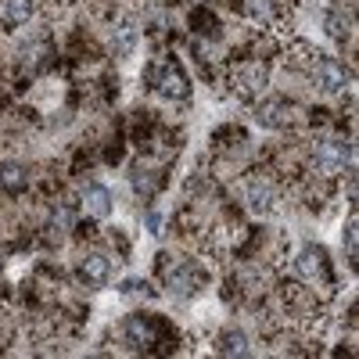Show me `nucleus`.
Masks as SVG:
<instances>
[{
  "instance_id": "nucleus-1",
  "label": "nucleus",
  "mask_w": 359,
  "mask_h": 359,
  "mask_svg": "<svg viewBox=\"0 0 359 359\" xmlns=\"http://www.w3.org/2000/svg\"><path fill=\"white\" fill-rule=\"evenodd\" d=\"M123 334L133 348L140 352H158V348H172L169 345V323L155 313H133L123 323Z\"/></svg>"
},
{
  "instance_id": "nucleus-2",
  "label": "nucleus",
  "mask_w": 359,
  "mask_h": 359,
  "mask_svg": "<svg viewBox=\"0 0 359 359\" xmlns=\"http://www.w3.org/2000/svg\"><path fill=\"white\" fill-rule=\"evenodd\" d=\"M144 79L151 90H158V94L165 101H184L191 94V83L184 76V69H180L176 62H155V65H147L144 69Z\"/></svg>"
},
{
  "instance_id": "nucleus-3",
  "label": "nucleus",
  "mask_w": 359,
  "mask_h": 359,
  "mask_svg": "<svg viewBox=\"0 0 359 359\" xmlns=\"http://www.w3.org/2000/svg\"><path fill=\"white\" fill-rule=\"evenodd\" d=\"M205 287V266L198 259H184L176 262L169 273H165V291L172 298H194Z\"/></svg>"
},
{
  "instance_id": "nucleus-4",
  "label": "nucleus",
  "mask_w": 359,
  "mask_h": 359,
  "mask_svg": "<svg viewBox=\"0 0 359 359\" xmlns=\"http://www.w3.org/2000/svg\"><path fill=\"white\" fill-rule=\"evenodd\" d=\"M294 269L302 273L309 284H327L331 287L334 284V273H331V259H327V252L320 245H306L302 252H298L294 259Z\"/></svg>"
},
{
  "instance_id": "nucleus-5",
  "label": "nucleus",
  "mask_w": 359,
  "mask_h": 359,
  "mask_svg": "<svg viewBox=\"0 0 359 359\" xmlns=\"http://www.w3.org/2000/svg\"><path fill=\"white\" fill-rule=\"evenodd\" d=\"M316 169L327 176H338L352 169V144L348 140H323L316 144Z\"/></svg>"
},
{
  "instance_id": "nucleus-6",
  "label": "nucleus",
  "mask_w": 359,
  "mask_h": 359,
  "mask_svg": "<svg viewBox=\"0 0 359 359\" xmlns=\"http://www.w3.org/2000/svg\"><path fill=\"white\" fill-rule=\"evenodd\" d=\"M313 76H316V86L323 90V94H341V90L348 86V72H345V65L338 62V57H327V54H316Z\"/></svg>"
},
{
  "instance_id": "nucleus-7",
  "label": "nucleus",
  "mask_w": 359,
  "mask_h": 359,
  "mask_svg": "<svg viewBox=\"0 0 359 359\" xmlns=\"http://www.w3.org/2000/svg\"><path fill=\"white\" fill-rule=\"evenodd\" d=\"M245 205H248V212H255V216H269L277 208V187L269 184V180H248Z\"/></svg>"
},
{
  "instance_id": "nucleus-8",
  "label": "nucleus",
  "mask_w": 359,
  "mask_h": 359,
  "mask_svg": "<svg viewBox=\"0 0 359 359\" xmlns=\"http://www.w3.org/2000/svg\"><path fill=\"white\" fill-rule=\"evenodd\" d=\"M108 277H111V259L104 252H90L79 259V280L83 284L101 287V284H108Z\"/></svg>"
},
{
  "instance_id": "nucleus-9",
  "label": "nucleus",
  "mask_w": 359,
  "mask_h": 359,
  "mask_svg": "<svg viewBox=\"0 0 359 359\" xmlns=\"http://www.w3.org/2000/svg\"><path fill=\"white\" fill-rule=\"evenodd\" d=\"M83 205H86V212H90V216L104 219V216L111 212V191H108L104 184H86V191H83Z\"/></svg>"
},
{
  "instance_id": "nucleus-10",
  "label": "nucleus",
  "mask_w": 359,
  "mask_h": 359,
  "mask_svg": "<svg viewBox=\"0 0 359 359\" xmlns=\"http://www.w3.org/2000/svg\"><path fill=\"white\" fill-rule=\"evenodd\" d=\"M0 187L8 194H22L29 187V169L22 162H0Z\"/></svg>"
},
{
  "instance_id": "nucleus-11",
  "label": "nucleus",
  "mask_w": 359,
  "mask_h": 359,
  "mask_svg": "<svg viewBox=\"0 0 359 359\" xmlns=\"http://www.w3.org/2000/svg\"><path fill=\"white\" fill-rule=\"evenodd\" d=\"M36 11V0H4V8H0V22H4L8 29L29 22V15Z\"/></svg>"
},
{
  "instance_id": "nucleus-12",
  "label": "nucleus",
  "mask_w": 359,
  "mask_h": 359,
  "mask_svg": "<svg viewBox=\"0 0 359 359\" xmlns=\"http://www.w3.org/2000/svg\"><path fill=\"white\" fill-rule=\"evenodd\" d=\"M219 352L223 355H252V345L241 331H223L219 334Z\"/></svg>"
},
{
  "instance_id": "nucleus-13",
  "label": "nucleus",
  "mask_w": 359,
  "mask_h": 359,
  "mask_svg": "<svg viewBox=\"0 0 359 359\" xmlns=\"http://www.w3.org/2000/svg\"><path fill=\"white\" fill-rule=\"evenodd\" d=\"M284 111H287V108H284L280 101H277V104H262V108H259V123H262V126H284V123H287Z\"/></svg>"
},
{
  "instance_id": "nucleus-14",
  "label": "nucleus",
  "mask_w": 359,
  "mask_h": 359,
  "mask_svg": "<svg viewBox=\"0 0 359 359\" xmlns=\"http://www.w3.org/2000/svg\"><path fill=\"white\" fill-rule=\"evenodd\" d=\"M158 226H162V216H158V212H147V230H151V233H162Z\"/></svg>"
}]
</instances>
